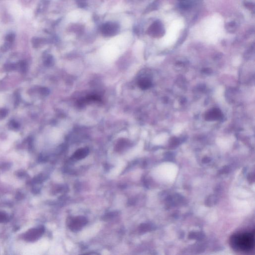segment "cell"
Returning a JSON list of instances; mask_svg holds the SVG:
<instances>
[{"label":"cell","instance_id":"obj_1","mask_svg":"<svg viewBox=\"0 0 255 255\" xmlns=\"http://www.w3.org/2000/svg\"><path fill=\"white\" fill-rule=\"evenodd\" d=\"M231 243L235 250L243 253L251 252L255 247V231L235 234L232 237Z\"/></svg>","mask_w":255,"mask_h":255},{"label":"cell","instance_id":"obj_2","mask_svg":"<svg viewBox=\"0 0 255 255\" xmlns=\"http://www.w3.org/2000/svg\"><path fill=\"white\" fill-rule=\"evenodd\" d=\"M88 222L87 218L84 216H78L70 219L68 222V227L72 231H78L80 230Z\"/></svg>","mask_w":255,"mask_h":255},{"label":"cell","instance_id":"obj_3","mask_svg":"<svg viewBox=\"0 0 255 255\" xmlns=\"http://www.w3.org/2000/svg\"><path fill=\"white\" fill-rule=\"evenodd\" d=\"M45 231L44 226H40L39 228H33L26 232L24 235L26 240L32 242L36 240L42 235Z\"/></svg>","mask_w":255,"mask_h":255},{"label":"cell","instance_id":"obj_4","mask_svg":"<svg viewBox=\"0 0 255 255\" xmlns=\"http://www.w3.org/2000/svg\"><path fill=\"white\" fill-rule=\"evenodd\" d=\"M118 26L117 24L108 22L102 26L101 31L103 35L105 36H110L116 35L118 31Z\"/></svg>","mask_w":255,"mask_h":255},{"label":"cell","instance_id":"obj_5","mask_svg":"<svg viewBox=\"0 0 255 255\" xmlns=\"http://www.w3.org/2000/svg\"><path fill=\"white\" fill-rule=\"evenodd\" d=\"M149 34L153 36H160L163 33V27L159 22H155L149 29Z\"/></svg>","mask_w":255,"mask_h":255},{"label":"cell","instance_id":"obj_6","mask_svg":"<svg viewBox=\"0 0 255 255\" xmlns=\"http://www.w3.org/2000/svg\"><path fill=\"white\" fill-rule=\"evenodd\" d=\"M221 117V112L219 109L216 108L211 110L210 111H209L206 114L205 116L206 120L208 121L217 120L220 119Z\"/></svg>","mask_w":255,"mask_h":255},{"label":"cell","instance_id":"obj_7","mask_svg":"<svg viewBox=\"0 0 255 255\" xmlns=\"http://www.w3.org/2000/svg\"><path fill=\"white\" fill-rule=\"evenodd\" d=\"M89 153V150L87 148L80 149L75 152L73 158L77 160H80L86 158Z\"/></svg>","mask_w":255,"mask_h":255},{"label":"cell","instance_id":"obj_8","mask_svg":"<svg viewBox=\"0 0 255 255\" xmlns=\"http://www.w3.org/2000/svg\"><path fill=\"white\" fill-rule=\"evenodd\" d=\"M139 87L142 89H147L151 87L152 83L149 79L144 78L139 81Z\"/></svg>","mask_w":255,"mask_h":255},{"label":"cell","instance_id":"obj_9","mask_svg":"<svg viewBox=\"0 0 255 255\" xmlns=\"http://www.w3.org/2000/svg\"><path fill=\"white\" fill-rule=\"evenodd\" d=\"M17 69L22 72H25L27 70V64L25 61H20L19 64H16Z\"/></svg>","mask_w":255,"mask_h":255},{"label":"cell","instance_id":"obj_10","mask_svg":"<svg viewBox=\"0 0 255 255\" xmlns=\"http://www.w3.org/2000/svg\"><path fill=\"white\" fill-rule=\"evenodd\" d=\"M9 127L10 129L17 130L20 128V125L15 120H12L9 124Z\"/></svg>","mask_w":255,"mask_h":255},{"label":"cell","instance_id":"obj_11","mask_svg":"<svg viewBox=\"0 0 255 255\" xmlns=\"http://www.w3.org/2000/svg\"><path fill=\"white\" fill-rule=\"evenodd\" d=\"M8 215L5 212H0V223H5L8 221Z\"/></svg>","mask_w":255,"mask_h":255},{"label":"cell","instance_id":"obj_12","mask_svg":"<svg viewBox=\"0 0 255 255\" xmlns=\"http://www.w3.org/2000/svg\"><path fill=\"white\" fill-rule=\"evenodd\" d=\"M5 69L7 71H12L16 69V64H7L5 65Z\"/></svg>","mask_w":255,"mask_h":255},{"label":"cell","instance_id":"obj_13","mask_svg":"<svg viewBox=\"0 0 255 255\" xmlns=\"http://www.w3.org/2000/svg\"><path fill=\"white\" fill-rule=\"evenodd\" d=\"M117 215V212H110V213H108L106 214L104 217L103 218L105 220H110L111 219L114 218V217L116 216Z\"/></svg>","mask_w":255,"mask_h":255},{"label":"cell","instance_id":"obj_14","mask_svg":"<svg viewBox=\"0 0 255 255\" xmlns=\"http://www.w3.org/2000/svg\"><path fill=\"white\" fill-rule=\"evenodd\" d=\"M7 111L6 109H0V118H4L6 117L7 115Z\"/></svg>","mask_w":255,"mask_h":255},{"label":"cell","instance_id":"obj_15","mask_svg":"<svg viewBox=\"0 0 255 255\" xmlns=\"http://www.w3.org/2000/svg\"><path fill=\"white\" fill-rule=\"evenodd\" d=\"M39 90H40V93L42 95L45 96V95H47L49 94V90L45 88H41Z\"/></svg>","mask_w":255,"mask_h":255},{"label":"cell","instance_id":"obj_16","mask_svg":"<svg viewBox=\"0 0 255 255\" xmlns=\"http://www.w3.org/2000/svg\"><path fill=\"white\" fill-rule=\"evenodd\" d=\"M52 58L49 56V57H47V59H46L45 61V64L46 65H51V64H52Z\"/></svg>","mask_w":255,"mask_h":255},{"label":"cell","instance_id":"obj_17","mask_svg":"<svg viewBox=\"0 0 255 255\" xmlns=\"http://www.w3.org/2000/svg\"><path fill=\"white\" fill-rule=\"evenodd\" d=\"M26 172H24V171H22V172L20 171V172H18V173H17V176H20V177H25V176H26Z\"/></svg>","mask_w":255,"mask_h":255},{"label":"cell","instance_id":"obj_18","mask_svg":"<svg viewBox=\"0 0 255 255\" xmlns=\"http://www.w3.org/2000/svg\"><path fill=\"white\" fill-rule=\"evenodd\" d=\"M22 194H21V193H19V194H17V196L16 197L17 199H21L22 198Z\"/></svg>","mask_w":255,"mask_h":255}]
</instances>
